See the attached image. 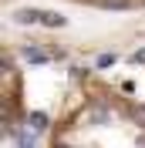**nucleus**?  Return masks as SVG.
Masks as SVG:
<instances>
[{"instance_id":"f257e3e1","label":"nucleus","mask_w":145,"mask_h":148,"mask_svg":"<svg viewBox=\"0 0 145 148\" xmlns=\"http://www.w3.org/2000/svg\"><path fill=\"white\" fill-rule=\"evenodd\" d=\"M41 24L44 27H64V17H57L54 10H41Z\"/></svg>"},{"instance_id":"f03ea898","label":"nucleus","mask_w":145,"mask_h":148,"mask_svg":"<svg viewBox=\"0 0 145 148\" xmlns=\"http://www.w3.org/2000/svg\"><path fill=\"white\" fill-rule=\"evenodd\" d=\"M24 57L34 61V64H44V61H47V54H44V51H37V47H24Z\"/></svg>"},{"instance_id":"7ed1b4c3","label":"nucleus","mask_w":145,"mask_h":148,"mask_svg":"<svg viewBox=\"0 0 145 148\" xmlns=\"http://www.w3.org/2000/svg\"><path fill=\"white\" fill-rule=\"evenodd\" d=\"M17 145H20V148H34V135L20 131V135H17Z\"/></svg>"},{"instance_id":"20e7f679","label":"nucleus","mask_w":145,"mask_h":148,"mask_svg":"<svg viewBox=\"0 0 145 148\" xmlns=\"http://www.w3.org/2000/svg\"><path fill=\"white\" fill-rule=\"evenodd\" d=\"M30 121H34V128H37V131L47 125V118H44V114H30Z\"/></svg>"},{"instance_id":"39448f33","label":"nucleus","mask_w":145,"mask_h":148,"mask_svg":"<svg viewBox=\"0 0 145 148\" xmlns=\"http://www.w3.org/2000/svg\"><path fill=\"white\" fill-rule=\"evenodd\" d=\"M108 64H115V54H101L98 57V67H108Z\"/></svg>"},{"instance_id":"423d86ee","label":"nucleus","mask_w":145,"mask_h":148,"mask_svg":"<svg viewBox=\"0 0 145 148\" xmlns=\"http://www.w3.org/2000/svg\"><path fill=\"white\" fill-rule=\"evenodd\" d=\"M138 61H145V51H135L132 54V64H138Z\"/></svg>"}]
</instances>
